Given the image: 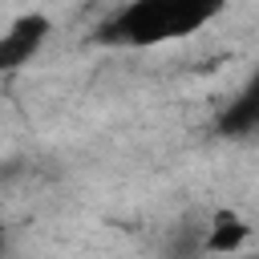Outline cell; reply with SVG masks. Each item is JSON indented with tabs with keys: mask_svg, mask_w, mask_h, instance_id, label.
Returning <instances> with one entry per match:
<instances>
[{
	"mask_svg": "<svg viewBox=\"0 0 259 259\" xmlns=\"http://www.w3.org/2000/svg\"><path fill=\"white\" fill-rule=\"evenodd\" d=\"M174 4L178 0H134L101 28V36L121 45H158L174 28Z\"/></svg>",
	"mask_w": 259,
	"mask_h": 259,
	"instance_id": "6da1fadb",
	"label": "cell"
},
{
	"mask_svg": "<svg viewBox=\"0 0 259 259\" xmlns=\"http://www.w3.org/2000/svg\"><path fill=\"white\" fill-rule=\"evenodd\" d=\"M49 28H53V24H49V16H40V12H28V16L12 20V28L0 36V73L20 69L24 61H32V53L45 45Z\"/></svg>",
	"mask_w": 259,
	"mask_h": 259,
	"instance_id": "7a4b0ae2",
	"label": "cell"
},
{
	"mask_svg": "<svg viewBox=\"0 0 259 259\" xmlns=\"http://www.w3.org/2000/svg\"><path fill=\"white\" fill-rule=\"evenodd\" d=\"M243 239H247V223L235 214V210H219L214 214V223H210V239H206V251H235V247H243Z\"/></svg>",
	"mask_w": 259,
	"mask_h": 259,
	"instance_id": "3957f363",
	"label": "cell"
}]
</instances>
